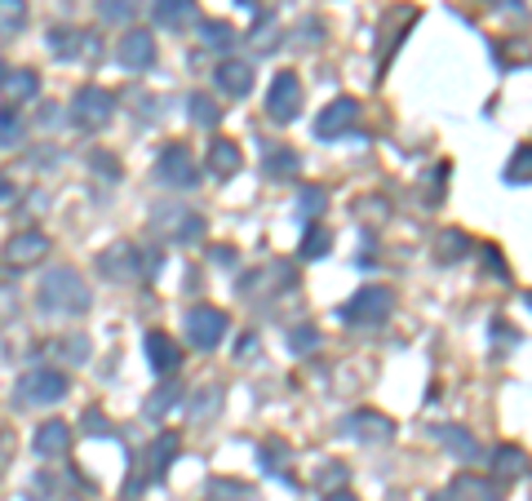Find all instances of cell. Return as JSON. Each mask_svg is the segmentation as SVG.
<instances>
[{
    "label": "cell",
    "instance_id": "1",
    "mask_svg": "<svg viewBox=\"0 0 532 501\" xmlns=\"http://www.w3.org/2000/svg\"><path fill=\"white\" fill-rule=\"evenodd\" d=\"M40 311L54 315H85L89 311V289L76 267H54L40 284Z\"/></svg>",
    "mask_w": 532,
    "mask_h": 501
},
{
    "label": "cell",
    "instance_id": "2",
    "mask_svg": "<svg viewBox=\"0 0 532 501\" xmlns=\"http://www.w3.org/2000/svg\"><path fill=\"white\" fill-rule=\"evenodd\" d=\"M391 311H395V293L382 289V284H368V289H360L355 298L337 311V320L351 324V329H368V324H386Z\"/></svg>",
    "mask_w": 532,
    "mask_h": 501
},
{
    "label": "cell",
    "instance_id": "3",
    "mask_svg": "<svg viewBox=\"0 0 532 501\" xmlns=\"http://www.w3.org/2000/svg\"><path fill=\"white\" fill-rule=\"evenodd\" d=\"M116 116V94H107L102 85H85L76 98H71V125L76 129H107Z\"/></svg>",
    "mask_w": 532,
    "mask_h": 501
},
{
    "label": "cell",
    "instance_id": "4",
    "mask_svg": "<svg viewBox=\"0 0 532 501\" xmlns=\"http://www.w3.org/2000/svg\"><path fill=\"white\" fill-rule=\"evenodd\" d=\"M298 111H302L298 71H275V80H271V89H266V116H271L275 125H289Z\"/></svg>",
    "mask_w": 532,
    "mask_h": 501
},
{
    "label": "cell",
    "instance_id": "5",
    "mask_svg": "<svg viewBox=\"0 0 532 501\" xmlns=\"http://www.w3.org/2000/svg\"><path fill=\"white\" fill-rule=\"evenodd\" d=\"M227 311H218V306H191V315H187V337H191V346L196 351H213L222 337H227Z\"/></svg>",
    "mask_w": 532,
    "mask_h": 501
},
{
    "label": "cell",
    "instance_id": "6",
    "mask_svg": "<svg viewBox=\"0 0 532 501\" xmlns=\"http://www.w3.org/2000/svg\"><path fill=\"white\" fill-rule=\"evenodd\" d=\"M156 182L160 187H196V156L182 142H169L156 160Z\"/></svg>",
    "mask_w": 532,
    "mask_h": 501
},
{
    "label": "cell",
    "instance_id": "7",
    "mask_svg": "<svg viewBox=\"0 0 532 501\" xmlns=\"http://www.w3.org/2000/svg\"><path fill=\"white\" fill-rule=\"evenodd\" d=\"M66 377L63 373H54V368H36V373H27L23 382H18V395L27 404H58L66 400Z\"/></svg>",
    "mask_w": 532,
    "mask_h": 501
},
{
    "label": "cell",
    "instance_id": "8",
    "mask_svg": "<svg viewBox=\"0 0 532 501\" xmlns=\"http://www.w3.org/2000/svg\"><path fill=\"white\" fill-rule=\"evenodd\" d=\"M355 120H360V102L355 98H337L329 102L320 116H315V138H342L355 129Z\"/></svg>",
    "mask_w": 532,
    "mask_h": 501
},
{
    "label": "cell",
    "instance_id": "9",
    "mask_svg": "<svg viewBox=\"0 0 532 501\" xmlns=\"http://www.w3.org/2000/svg\"><path fill=\"white\" fill-rule=\"evenodd\" d=\"M342 431L351 435V439H360V444H391V417H382V413H373V408H360V413H351L346 422H342Z\"/></svg>",
    "mask_w": 532,
    "mask_h": 501
},
{
    "label": "cell",
    "instance_id": "10",
    "mask_svg": "<svg viewBox=\"0 0 532 501\" xmlns=\"http://www.w3.org/2000/svg\"><path fill=\"white\" fill-rule=\"evenodd\" d=\"M116 58H120V67L129 71H147L151 63H156V36L151 32H125L120 36V45H116Z\"/></svg>",
    "mask_w": 532,
    "mask_h": 501
},
{
    "label": "cell",
    "instance_id": "11",
    "mask_svg": "<svg viewBox=\"0 0 532 501\" xmlns=\"http://www.w3.org/2000/svg\"><path fill=\"white\" fill-rule=\"evenodd\" d=\"M156 231H165L169 240H200L204 222L191 209H156Z\"/></svg>",
    "mask_w": 532,
    "mask_h": 501
},
{
    "label": "cell",
    "instance_id": "12",
    "mask_svg": "<svg viewBox=\"0 0 532 501\" xmlns=\"http://www.w3.org/2000/svg\"><path fill=\"white\" fill-rule=\"evenodd\" d=\"M5 253H9L14 267H36V262L49 253V235L45 231H18L9 244H5Z\"/></svg>",
    "mask_w": 532,
    "mask_h": 501
},
{
    "label": "cell",
    "instance_id": "13",
    "mask_svg": "<svg viewBox=\"0 0 532 501\" xmlns=\"http://www.w3.org/2000/svg\"><path fill=\"white\" fill-rule=\"evenodd\" d=\"M147 360H151V368H156L160 377H169V373H178V364H182V351H178V342L169 333L151 329V333H147Z\"/></svg>",
    "mask_w": 532,
    "mask_h": 501
},
{
    "label": "cell",
    "instance_id": "14",
    "mask_svg": "<svg viewBox=\"0 0 532 501\" xmlns=\"http://www.w3.org/2000/svg\"><path fill=\"white\" fill-rule=\"evenodd\" d=\"M151 18L160 27H169V32H182V27H191L200 18V9H196V0H156L151 5Z\"/></svg>",
    "mask_w": 532,
    "mask_h": 501
},
{
    "label": "cell",
    "instance_id": "15",
    "mask_svg": "<svg viewBox=\"0 0 532 501\" xmlns=\"http://www.w3.org/2000/svg\"><path fill=\"white\" fill-rule=\"evenodd\" d=\"M435 439L444 444V453H453V457L466 462V466H470V462H479V444H475V435L466 431V426H439Z\"/></svg>",
    "mask_w": 532,
    "mask_h": 501
},
{
    "label": "cell",
    "instance_id": "16",
    "mask_svg": "<svg viewBox=\"0 0 532 501\" xmlns=\"http://www.w3.org/2000/svg\"><path fill=\"white\" fill-rule=\"evenodd\" d=\"M98 267H102V275H111V280H133V275H138V249H133V244H111L98 258Z\"/></svg>",
    "mask_w": 532,
    "mask_h": 501
},
{
    "label": "cell",
    "instance_id": "17",
    "mask_svg": "<svg viewBox=\"0 0 532 501\" xmlns=\"http://www.w3.org/2000/svg\"><path fill=\"white\" fill-rule=\"evenodd\" d=\"M493 470H497V479H528L532 457L524 448H515V444H501L497 453H493Z\"/></svg>",
    "mask_w": 532,
    "mask_h": 501
},
{
    "label": "cell",
    "instance_id": "18",
    "mask_svg": "<svg viewBox=\"0 0 532 501\" xmlns=\"http://www.w3.org/2000/svg\"><path fill=\"white\" fill-rule=\"evenodd\" d=\"M49 54H54V58H76V54H94V36L76 32V27H54V32H49Z\"/></svg>",
    "mask_w": 532,
    "mask_h": 501
},
{
    "label": "cell",
    "instance_id": "19",
    "mask_svg": "<svg viewBox=\"0 0 532 501\" xmlns=\"http://www.w3.org/2000/svg\"><path fill=\"white\" fill-rule=\"evenodd\" d=\"M71 448V426L66 422H40L36 426V453L40 457H63Z\"/></svg>",
    "mask_w": 532,
    "mask_h": 501
},
{
    "label": "cell",
    "instance_id": "20",
    "mask_svg": "<svg viewBox=\"0 0 532 501\" xmlns=\"http://www.w3.org/2000/svg\"><path fill=\"white\" fill-rule=\"evenodd\" d=\"M218 89H222L227 98H244V94L253 89V67L240 63V58L222 63V67H218Z\"/></svg>",
    "mask_w": 532,
    "mask_h": 501
},
{
    "label": "cell",
    "instance_id": "21",
    "mask_svg": "<svg viewBox=\"0 0 532 501\" xmlns=\"http://www.w3.org/2000/svg\"><path fill=\"white\" fill-rule=\"evenodd\" d=\"M453 497H466V501H501V488L493 484V479L475 475V470H462V475L453 479Z\"/></svg>",
    "mask_w": 532,
    "mask_h": 501
},
{
    "label": "cell",
    "instance_id": "22",
    "mask_svg": "<svg viewBox=\"0 0 532 501\" xmlns=\"http://www.w3.org/2000/svg\"><path fill=\"white\" fill-rule=\"evenodd\" d=\"M240 165H244V156H240V147H235L231 138H213V142H209V169H213L218 178L240 173Z\"/></svg>",
    "mask_w": 532,
    "mask_h": 501
},
{
    "label": "cell",
    "instance_id": "23",
    "mask_svg": "<svg viewBox=\"0 0 532 501\" xmlns=\"http://www.w3.org/2000/svg\"><path fill=\"white\" fill-rule=\"evenodd\" d=\"M262 169H266V178H293L302 169V156L293 151V147H280V142H271L262 151Z\"/></svg>",
    "mask_w": 532,
    "mask_h": 501
},
{
    "label": "cell",
    "instance_id": "24",
    "mask_svg": "<svg viewBox=\"0 0 532 501\" xmlns=\"http://www.w3.org/2000/svg\"><path fill=\"white\" fill-rule=\"evenodd\" d=\"M0 85H5V98L9 102H32L36 94H40V76H36V71H5V80H0Z\"/></svg>",
    "mask_w": 532,
    "mask_h": 501
},
{
    "label": "cell",
    "instance_id": "25",
    "mask_svg": "<svg viewBox=\"0 0 532 501\" xmlns=\"http://www.w3.org/2000/svg\"><path fill=\"white\" fill-rule=\"evenodd\" d=\"M27 27V0H0V40Z\"/></svg>",
    "mask_w": 532,
    "mask_h": 501
},
{
    "label": "cell",
    "instance_id": "26",
    "mask_svg": "<svg viewBox=\"0 0 532 501\" xmlns=\"http://www.w3.org/2000/svg\"><path fill=\"white\" fill-rule=\"evenodd\" d=\"M506 182H510V187H528L532 182V142L515 147V156H510V165H506Z\"/></svg>",
    "mask_w": 532,
    "mask_h": 501
},
{
    "label": "cell",
    "instance_id": "27",
    "mask_svg": "<svg viewBox=\"0 0 532 501\" xmlns=\"http://www.w3.org/2000/svg\"><path fill=\"white\" fill-rule=\"evenodd\" d=\"M178 448H182V439L173 431H165L156 444H151V470L156 475H169V466H173V457H178Z\"/></svg>",
    "mask_w": 532,
    "mask_h": 501
},
{
    "label": "cell",
    "instance_id": "28",
    "mask_svg": "<svg viewBox=\"0 0 532 501\" xmlns=\"http://www.w3.org/2000/svg\"><path fill=\"white\" fill-rule=\"evenodd\" d=\"M435 249H439V253H435L439 262H457V258H466L475 244H470V235H462V231H444L435 240Z\"/></svg>",
    "mask_w": 532,
    "mask_h": 501
},
{
    "label": "cell",
    "instance_id": "29",
    "mask_svg": "<svg viewBox=\"0 0 532 501\" xmlns=\"http://www.w3.org/2000/svg\"><path fill=\"white\" fill-rule=\"evenodd\" d=\"M329 249H332V231H329V227H311V231L302 235V249H298V253L306 258V262H320Z\"/></svg>",
    "mask_w": 532,
    "mask_h": 501
},
{
    "label": "cell",
    "instance_id": "30",
    "mask_svg": "<svg viewBox=\"0 0 532 501\" xmlns=\"http://www.w3.org/2000/svg\"><path fill=\"white\" fill-rule=\"evenodd\" d=\"M324 204H329V191H324V187H315V182H306V187H302L298 213L306 218V222H315V218L324 213Z\"/></svg>",
    "mask_w": 532,
    "mask_h": 501
},
{
    "label": "cell",
    "instance_id": "31",
    "mask_svg": "<svg viewBox=\"0 0 532 501\" xmlns=\"http://www.w3.org/2000/svg\"><path fill=\"white\" fill-rule=\"evenodd\" d=\"M200 40H204L209 49H231V45H235V27H231V23H222V18H209V23L200 27Z\"/></svg>",
    "mask_w": 532,
    "mask_h": 501
},
{
    "label": "cell",
    "instance_id": "32",
    "mask_svg": "<svg viewBox=\"0 0 532 501\" xmlns=\"http://www.w3.org/2000/svg\"><path fill=\"white\" fill-rule=\"evenodd\" d=\"M191 120H196V125H204V129H218L222 111H218V102H213V98L196 94V98H191Z\"/></svg>",
    "mask_w": 532,
    "mask_h": 501
},
{
    "label": "cell",
    "instance_id": "33",
    "mask_svg": "<svg viewBox=\"0 0 532 501\" xmlns=\"http://www.w3.org/2000/svg\"><path fill=\"white\" fill-rule=\"evenodd\" d=\"M23 138V120H18V111H14V102L9 107H0V147H9V142H18Z\"/></svg>",
    "mask_w": 532,
    "mask_h": 501
},
{
    "label": "cell",
    "instance_id": "34",
    "mask_svg": "<svg viewBox=\"0 0 532 501\" xmlns=\"http://www.w3.org/2000/svg\"><path fill=\"white\" fill-rule=\"evenodd\" d=\"M173 404H178V386H160V391H156V395L147 400V408H142V413H147V417L156 422V417H165Z\"/></svg>",
    "mask_w": 532,
    "mask_h": 501
},
{
    "label": "cell",
    "instance_id": "35",
    "mask_svg": "<svg viewBox=\"0 0 532 501\" xmlns=\"http://www.w3.org/2000/svg\"><path fill=\"white\" fill-rule=\"evenodd\" d=\"M204 400H191V417H209V413H218V404H222V395H218V386H209V391H200Z\"/></svg>",
    "mask_w": 532,
    "mask_h": 501
},
{
    "label": "cell",
    "instance_id": "36",
    "mask_svg": "<svg viewBox=\"0 0 532 501\" xmlns=\"http://www.w3.org/2000/svg\"><path fill=\"white\" fill-rule=\"evenodd\" d=\"M448 173H453L448 165H435L431 169V191H426V200H431V204H439V196L448 191Z\"/></svg>",
    "mask_w": 532,
    "mask_h": 501
},
{
    "label": "cell",
    "instance_id": "37",
    "mask_svg": "<svg viewBox=\"0 0 532 501\" xmlns=\"http://www.w3.org/2000/svg\"><path fill=\"white\" fill-rule=\"evenodd\" d=\"M289 346H293V351H315V346H320V333H315V329H293V333H289Z\"/></svg>",
    "mask_w": 532,
    "mask_h": 501
},
{
    "label": "cell",
    "instance_id": "38",
    "mask_svg": "<svg viewBox=\"0 0 532 501\" xmlns=\"http://www.w3.org/2000/svg\"><path fill=\"white\" fill-rule=\"evenodd\" d=\"M346 484V466H329V470H320V488H329V493H337Z\"/></svg>",
    "mask_w": 532,
    "mask_h": 501
},
{
    "label": "cell",
    "instance_id": "39",
    "mask_svg": "<svg viewBox=\"0 0 532 501\" xmlns=\"http://www.w3.org/2000/svg\"><path fill=\"white\" fill-rule=\"evenodd\" d=\"M102 18H129V0H102Z\"/></svg>",
    "mask_w": 532,
    "mask_h": 501
},
{
    "label": "cell",
    "instance_id": "40",
    "mask_svg": "<svg viewBox=\"0 0 532 501\" xmlns=\"http://www.w3.org/2000/svg\"><path fill=\"white\" fill-rule=\"evenodd\" d=\"M484 262H488V271H493V275H506V262H501V253L493 249V244H484Z\"/></svg>",
    "mask_w": 532,
    "mask_h": 501
},
{
    "label": "cell",
    "instance_id": "41",
    "mask_svg": "<svg viewBox=\"0 0 532 501\" xmlns=\"http://www.w3.org/2000/svg\"><path fill=\"white\" fill-rule=\"evenodd\" d=\"M85 431H89V435H107V422H102V413H85Z\"/></svg>",
    "mask_w": 532,
    "mask_h": 501
},
{
    "label": "cell",
    "instance_id": "42",
    "mask_svg": "<svg viewBox=\"0 0 532 501\" xmlns=\"http://www.w3.org/2000/svg\"><path fill=\"white\" fill-rule=\"evenodd\" d=\"M360 213H386V200H360Z\"/></svg>",
    "mask_w": 532,
    "mask_h": 501
},
{
    "label": "cell",
    "instance_id": "43",
    "mask_svg": "<svg viewBox=\"0 0 532 501\" xmlns=\"http://www.w3.org/2000/svg\"><path fill=\"white\" fill-rule=\"evenodd\" d=\"M324 501H355L351 493H324Z\"/></svg>",
    "mask_w": 532,
    "mask_h": 501
},
{
    "label": "cell",
    "instance_id": "44",
    "mask_svg": "<svg viewBox=\"0 0 532 501\" xmlns=\"http://www.w3.org/2000/svg\"><path fill=\"white\" fill-rule=\"evenodd\" d=\"M519 5H524V0H501V9H519Z\"/></svg>",
    "mask_w": 532,
    "mask_h": 501
},
{
    "label": "cell",
    "instance_id": "45",
    "mask_svg": "<svg viewBox=\"0 0 532 501\" xmlns=\"http://www.w3.org/2000/svg\"><path fill=\"white\" fill-rule=\"evenodd\" d=\"M431 501H457V497H453V493H435Z\"/></svg>",
    "mask_w": 532,
    "mask_h": 501
},
{
    "label": "cell",
    "instance_id": "46",
    "mask_svg": "<svg viewBox=\"0 0 532 501\" xmlns=\"http://www.w3.org/2000/svg\"><path fill=\"white\" fill-rule=\"evenodd\" d=\"M235 5H244V9H253V5H258V0H235Z\"/></svg>",
    "mask_w": 532,
    "mask_h": 501
},
{
    "label": "cell",
    "instance_id": "47",
    "mask_svg": "<svg viewBox=\"0 0 532 501\" xmlns=\"http://www.w3.org/2000/svg\"><path fill=\"white\" fill-rule=\"evenodd\" d=\"M0 80H5V67H0Z\"/></svg>",
    "mask_w": 532,
    "mask_h": 501
},
{
    "label": "cell",
    "instance_id": "48",
    "mask_svg": "<svg viewBox=\"0 0 532 501\" xmlns=\"http://www.w3.org/2000/svg\"><path fill=\"white\" fill-rule=\"evenodd\" d=\"M528 306H532V293H528Z\"/></svg>",
    "mask_w": 532,
    "mask_h": 501
}]
</instances>
